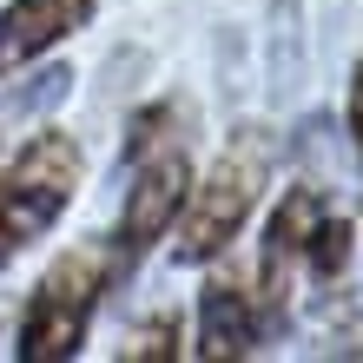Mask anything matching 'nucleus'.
<instances>
[{
	"label": "nucleus",
	"mask_w": 363,
	"mask_h": 363,
	"mask_svg": "<svg viewBox=\"0 0 363 363\" xmlns=\"http://www.w3.org/2000/svg\"><path fill=\"white\" fill-rule=\"evenodd\" d=\"M185 357V317L179 311H152L125 330L119 344V363H179Z\"/></svg>",
	"instance_id": "nucleus-8"
},
{
	"label": "nucleus",
	"mask_w": 363,
	"mask_h": 363,
	"mask_svg": "<svg viewBox=\"0 0 363 363\" xmlns=\"http://www.w3.org/2000/svg\"><path fill=\"white\" fill-rule=\"evenodd\" d=\"M93 20H99V0H7L0 7V86L40 67L47 53H60Z\"/></svg>",
	"instance_id": "nucleus-7"
},
{
	"label": "nucleus",
	"mask_w": 363,
	"mask_h": 363,
	"mask_svg": "<svg viewBox=\"0 0 363 363\" xmlns=\"http://www.w3.org/2000/svg\"><path fill=\"white\" fill-rule=\"evenodd\" d=\"M199 271H205V284H199V304H191V344H185V357L245 363V357L271 350L277 317H271V304L258 297L251 264H231V251H225V258H211Z\"/></svg>",
	"instance_id": "nucleus-5"
},
{
	"label": "nucleus",
	"mask_w": 363,
	"mask_h": 363,
	"mask_svg": "<svg viewBox=\"0 0 363 363\" xmlns=\"http://www.w3.org/2000/svg\"><path fill=\"white\" fill-rule=\"evenodd\" d=\"M119 284H125V264H119V251H113L106 231L67 245L33 277L27 304H20V317H13V357L20 363H73L79 350H86V337H93L99 304Z\"/></svg>",
	"instance_id": "nucleus-3"
},
{
	"label": "nucleus",
	"mask_w": 363,
	"mask_h": 363,
	"mask_svg": "<svg viewBox=\"0 0 363 363\" xmlns=\"http://www.w3.org/2000/svg\"><path fill=\"white\" fill-rule=\"evenodd\" d=\"M86 185V145L67 125H40L0 159V271L27 258Z\"/></svg>",
	"instance_id": "nucleus-4"
},
{
	"label": "nucleus",
	"mask_w": 363,
	"mask_h": 363,
	"mask_svg": "<svg viewBox=\"0 0 363 363\" xmlns=\"http://www.w3.org/2000/svg\"><path fill=\"white\" fill-rule=\"evenodd\" d=\"M119 231H113V251L125 277H133L152 251L165 245V231H172L185 191H191V106L179 93H159L145 99L133 119H125L119 133Z\"/></svg>",
	"instance_id": "nucleus-1"
},
{
	"label": "nucleus",
	"mask_w": 363,
	"mask_h": 363,
	"mask_svg": "<svg viewBox=\"0 0 363 363\" xmlns=\"http://www.w3.org/2000/svg\"><path fill=\"white\" fill-rule=\"evenodd\" d=\"M337 199L324 185H311V179H297L277 191V205L264 211V231H258V258H251V277H258V297L271 304L277 317V330L291 324V311H297V297H304V245H311V231L317 218H324Z\"/></svg>",
	"instance_id": "nucleus-6"
},
{
	"label": "nucleus",
	"mask_w": 363,
	"mask_h": 363,
	"mask_svg": "<svg viewBox=\"0 0 363 363\" xmlns=\"http://www.w3.org/2000/svg\"><path fill=\"white\" fill-rule=\"evenodd\" d=\"M0 125H7V106H0ZM0 159H7V133H0Z\"/></svg>",
	"instance_id": "nucleus-11"
},
{
	"label": "nucleus",
	"mask_w": 363,
	"mask_h": 363,
	"mask_svg": "<svg viewBox=\"0 0 363 363\" xmlns=\"http://www.w3.org/2000/svg\"><path fill=\"white\" fill-rule=\"evenodd\" d=\"M324 350L330 357H363V304H344V317L324 324Z\"/></svg>",
	"instance_id": "nucleus-9"
},
{
	"label": "nucleus",
	"mask_w": 363,
	"mask_h": 363,
	"mask_svg": "<svg viewBox=\"0 0 363 363\" xmlns=\"http://www.w3.org/2000/svg\"><path fill=\"white\" fill-rule=\"evenodd\" d=\"M271 179H277V133H271L264 119L231 125L225 145L211 152V165H205V172H191V191H185L172 231H165L172 264H191V271H199L211 258H225V251L245 238V225L258 218Z\"/></svg>",
	"instance_id": "nucleus-2"
},
{
	"label": "nucleus",
	"mask_w": 363,
	"mask_h": 363,
	"mask_svg": "<svg viewBox=\"0 0 363 363\" xmlns=\"http://www.w3.org/2000/svg\"><path fill=\"white\" fill-rule=\"evenodd\" d=\"M344 119H350V145H357V172H363V60L350 67V99H344Z\"/></svg>",
	"instance_id": "nucleus-10"
}]
</instances>
